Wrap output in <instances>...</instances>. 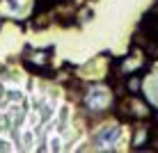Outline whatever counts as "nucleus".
Listing matches in <instances>:
<instances>
[{"label":"nucleus","instance_id":"f257e3e1","mask_svg":"<svg viewBox=\"0 0 158 153\" xmlns=\"http://www.w3.org/2000/svg\"><path fill=\"white\" fill-rule=\"evenodd\" d=\"M108 101H110V96H108V89H103V87H94V89L87 91V107L89 110H103V107H108Z\"/></svg>","mask_w":158,"mask_h":153},{"label":"nucleus","instance_id":"f03ea898","mask_svg":"<svg viewBox=\"0 0 158 153\" xmlns=\"http://www.w3.org/2000/svg\"><path fill=\"white\" fill-rule=\"evenodd\" d=\"M117 137H119V128H110V130H103V133L99 135V142L101 144H106V142L110 144V142H115Z\"/></svg>","mask_w":158,"mask_h":153}]
</instances>
